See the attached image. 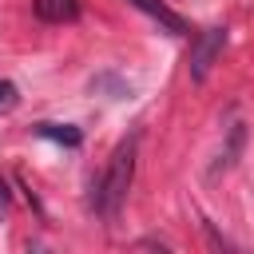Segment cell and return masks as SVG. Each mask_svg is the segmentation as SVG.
I'll list each match as a JSON object with an SVG mask.
<instances>
[{"label":"cell","mask_w":254,"mask_h":254,"mask_svg":"<svg viewBox=\"0 0 254 254\" xmlns=\"http://www.w3.org/2000/svg\"><path fill=\"white\" fill-rule=\"evenodd\" d=\"M135 147H139L135 135L123 139V143L111 151L103 175L91 183V206H95V214L107 218V222H115L119 210H123V202H127V190H131V179H135Z\"/></svg>","instance_id":"6da1fadb"},{"label":"cell","mask_w":254,"mask_h":254,"mask_svg":"<svg viewBox=\"0 0 254 254\" xmlns=\"http://www.w3.org/2000/svg\"><path fill=\"white\" fill-rule=\"evenodd\" d=\"M222 48H226V28H206V32H198V36H194L190 56H187V71H190V79H194V83H202V79H206V71H210V67H214V60L222 56Z\"/></svg>","instance_id":"7a4b0ae2"},{"label":"cell","mask_w":254,"mask_h":254,"mask_svg":"<svg viewBox=\"0 0 254 254\" xmlns=\"http://www.w3.org/2000/svg\"><path fill=\"white\" fill-rule=\"evenodd\" d=\"M127 4H131V8H139L143 16H151L167 36H190V24H187V20H183L167 0H127Z\"/></svg>","instance_id":"3957f363"},{"label":"cell","mask_w":254,"mask_h":254,"mask_svg":"<svg viewBox=\"0 0 254 254\" xmlns=\"http://www.w3.org/2000/svg\"><path fill=\"white\" fill-rule=\"evenodd\" d=\"M242 143H246V127H242V123H234V127L226 131V143H222L218 159L210 163V179H218L222 171H230V167H234V159L242 155Z\"/></svg>","instance_id":"277c9868"},{"label":"cell","mask_w":254,"mask_h":254,"mask_svg":"<svg viewBox=\"0 0 254 254\" xmlns=\"http://www.w3.org/2000/svg\"><path fill=\"white\" fill-rule=\"evenodd\" d=\"M32 12L44 24H71L79 16V0H32Z\"/></svg>","instance_id":"5b68a950"},{"label":"cell","mask_w":254,"mask_h":254,"mask_svg":"<svg viewBox=\"0 0 254 254\" xmlns=\"http://www.w3.org/2000/svg\"><path fill=\"white\" fill-rule=\"evenodd\" d=\"M36 135L52 139V143H64V147H79L83 143L79 127H71V123H36Z\"/></svg>","instance_id":"8992f818"},{"label":"cell","mask_w":254,"mask_h":254,"mask_svg":"<svg viewBox=\"0 0 254 254\" xmlns=\"http://www.w3.org/2000/svg\"><path fill=\"white\" fill-rule=\"evenodd\" d=\"M16 103H20V91H16V83H12V79H0V115H8Z\"/></svg>","instance_id":"52a82bcc"},{"label":"cell","mask_w":254,"mask_h":254,"mask_svg":"<svg viewBox=\"0 0 254 254\" xmlns=\"http://www.w3.org/2000/svg\"><path fill=\"white\" fill-rule=\"evenodd\" d=\"M0 206H4V190H0Z\"/></svg>","instance_id":"ba28073f"}]
</instances>
